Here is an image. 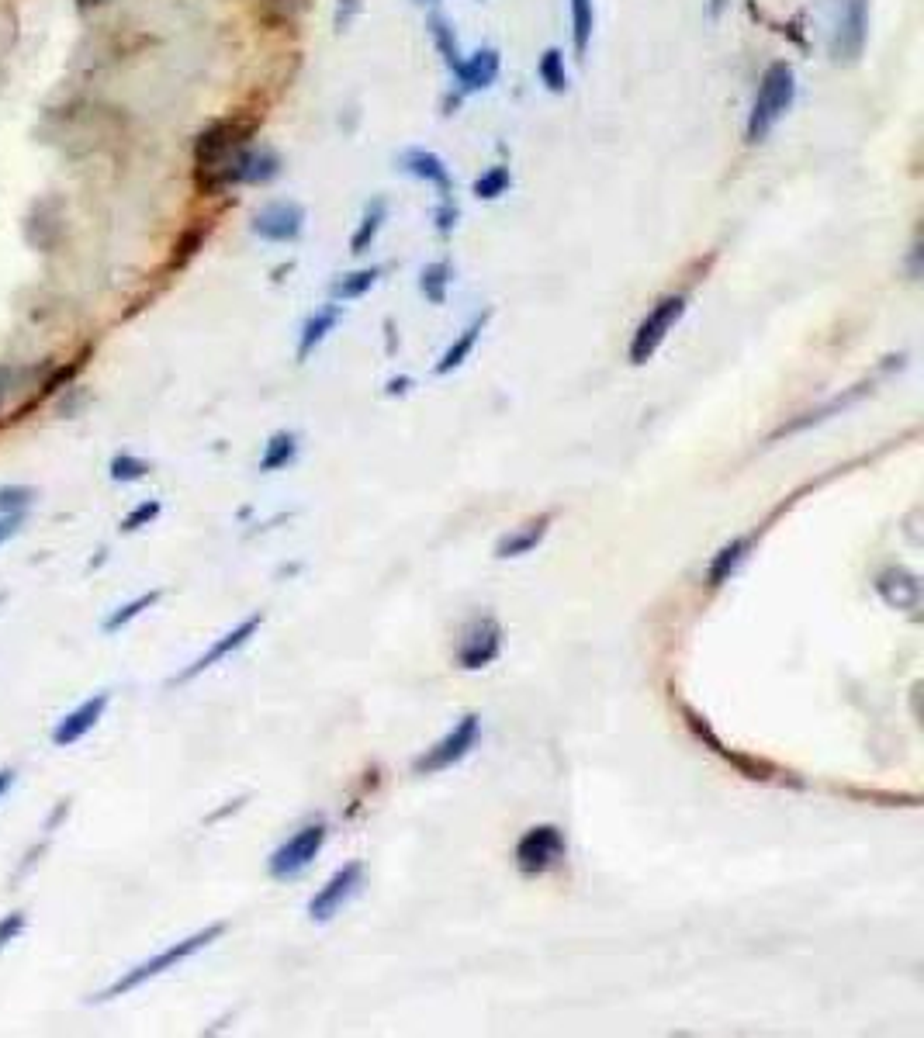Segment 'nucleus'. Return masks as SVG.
I'll use <instances>...</instances> for the list:
<instances>
[{"label":"nucleus","instance_id":"obj_13","mask_svg":"<svg viewBox=\"0 0 924 1038\" xmlns=\"http://www.w3.org/2000/svg\"><path fill=\"white\" fill-rule=\"evenodd\" d=\"M260 623H264V613H253V616H246V620L239 623V627H232L229 634L219 637V641H215L212 648H208L205 654H201V658L194 661V665H187L184 672L177 675V682H191L194 675L208 672V668H212V665H219L222 658H229L232 651H239L246 641H250L253 634H257V630H260Z\"/></svg>","mask_w":924,"mask_h":1038},{"label":"nucleus","instance_id":"obj_35","mask_svg":"<svg viewBox=\"0 0 924 1038\" xmlns=\"http://www.w3.org/2000/svg\"><path fill=\"white\" fill-rule=\"evenodd\" d=\"M25 921H28L25 910H11V914L0 917V949H7V945L25 931Z\"/></svg>","mask_w":924,"mask_h":1038},{"label":"nucleus","instance_id":"obj_40","mask_svg":"<svg viewBox=\"0 0 924 1038\" xmlns=\"http://www.w3.org/2000/svg\"><path fill=\"white\" fill-rule=\"evenodd\" d=\"M11 786H14V769H0V796H4Z\"/></svg>","mask_w":924,"mask_h":1038},{"label":"nucleus","instance_id":"obj_12","mask_svg":"<svg viewBox=\"0 0 924 1038\" xmlns=\"http://www.w3.org/2000/svg\"><path fill=\"white\" fill-rule=\"evenodd\" d=\"M250 229L253 236L267 239V243H291L305 229V208L298 201H274V205L260 208L253 215Z\"/></svg>","mask_w":924,"mask_h":1038},{"label":"nucleus","instance_id":"obj_19","mask_svg":"<svg viewBox=\"0 0 924 1038\" xmlns=\"http://www.w3.org/2000/svg\"><path fill=\"white\" fill-rule=\"evenodd\" d=\"M340 319H343V308L336 305V302L315 308V312L305 319L302 336H298V360H308V357H312V350H315V346H319L322 340H326L329 333H333L336 322H340Z\"/></svg>","mask_w":924,"mask_h":1038},{"label":"nucleus","instance_id":"obj_37","mask_svg":"<svg viewBox=\"0 0 924 1038\" xmlns=\"http://www.w3.org/2000/svg\"><path fill=\"white\" fill-rule=\"evenodd\" d=\"M73 374H77V364H70V367H63V371H59V374H52V378L42 385V395H49V391H56L59 385H63V381H70Z\"/></svg>","mask_w":924,"mask_h":1038},{"label":"nucleus","instance_id":"obj_2","mask_svg":"<svg viewBox=\"0 0 924 1038\" xmlns=\"http://www.w3.org/2000/svg\"><path fill=\"white\" fill-rule=\"evenodd\" d=\"M281 173V156L267 146H243L239 153H232L222 167L208 170L198 177V184L205 187L208 194L225 191V187H239V184H270V180Z\"/></svg>","mask_w":924,"mask_h":1038},{"label":"nucleus","instance_id":"obj_26","mask_svg":"<svg viewBox=\"0 0 924 1038\" xmlns=\"http://www.w3.org/2000/svg\"><path fill=\"white\" fill-rule=\"evenodd\" d=\"M592 28H596V7H592V0H572V45L578 59H585V52H589Z\"/></svg>","mask_w":924,"mask_h":1038},{"label":"nucleus","instance_id":"obj_11","mask_svg":"<svg viewBox=\"0 0 924 1038\" xmlns=\"http://www.w3.org/2000/svg\"><path fill=\"white\" fill-rule=\"evenodd\" d=\"M360 879H364V865L360 862H347L343 869H336L326 879V886L308 900V917L312 921H329L333 914H340V907L360 890Z\"/></svg>","mask_w":924,"mask_h":1038},{"label":"nucleus","instance_id":"obj_4","mask_svg":"<svg viewBox=\"0 0 924 1038\" xmlns=\"http://www.w3.org/2000/svg\"><path fill=\"white\" fill-rule=\"evenodd\" d=\"M253 132H257V122L253 118H222V122L208 125L205 132L194 139V170L208 173L215 167H222L232 153H239L243 146H250Z\"/></svg>","mask_w":924,"mask_h":1038},{"label":"nucleus","instance_id":"obj_31","mask_svg":"<svg viewBox=\"0 0 924 1038\" xmlns=\"http://www.w3.org/2000/svg\"><path fill=\"white\" fill-rule=\"evenodd\" d=\"M156 603H160V592H156V589H153V592H142L139 599H132V603H125L122 609H115V613H111L108 620H104V630H108V634H115V630H122L125 623H132L135 616L146 613V609L156 606Z\"/></svg>","mask_w":924,"mask_h":1038},{"label":"nucleus","instance_id":"obj_36","mask_svg":"<svg viewBox=\"0 0 924 1038\" xmlns=\"http://www.w3.org/2000/svg\"><path fill=\"white\" fill-rule=\"evenodd\" d=\"M457 215H461V212H457V205H454V201H450V198H443V201H440V208H437V232H440V236H450V232H454Z\"/></svg>","mask_w":924,"mask_h":1038},{"label":"nucleus","instance_id":"obj_22","mask_svg":"<svg viewBox=\"0 0 924 1038\" xmlns=\"http://www.w3.org/2000/svg\"><path fill=\"white\" fill-rule=\"evenodd\" d=\"M488 315H492V312H482V315H475V319H471V322H468V326H464V329H461V336H457V340H454V343H450V346H447V350H443V357L437 360V367H433V371H437V374H440V378H443V374H450V371H457V367H461V364H464V360H468V357H471V350H475L478 336H482V329H485Z\"/></svg>","mask_w":924,"mask_h":1038},{"label":"nucleus","instance_id":"obj_41","mask_svg":"<svg viewBox=\"0 0 924 1038\" xmlns=\"http://www.w3.org/2000/svg\"><path fill=\"white\" fill-rule=\"evenodd\" d=\"M727 7H731V0H710V18H713V21H717V18H720V14H724V11H727Z\"/></svg>","mask_w":924,"mask_h":1038},{"label":"nucleus","instance_id":"obj_20","mask_svg":"<svg viewBox=\"0 0 924 1038\" xmlns=\"http://www.w3.org/2000/svg\"><path fill=\"white\" fill-rule=\"evenodd\" d=\"M547 526H551V513L530 519V523H523L520 530L506 533V537L495 544V558H523V554H530L533 547L547 537Z\"/></svg>","mask_w":924,"mask_h":1038},{"label":"nucleus","instance_id":"obj_17","mask_svg":"<svg viewBox=\"0 0 924 1038\" xmlns=\"http://www.w3.org/2000/svg\"><path fill=\"white\" fill-rule=\"evenodd\" d=\"M876 592L886 606L893 609H918L921 606V582L918 575L904 568H886L876 575Z\"/></svg>","mask_w":924,"mask_h":1038},{"label":"nucleus","instance_id":"obj_8","mask_svg":"<svg viewBox=\"0 0 924 1038\" xmlns=\"http://www.w3.org/2000/svg\"><path fill=\"white\" fill-rule=\"evenodd\" d=\"M322 845H326V824H322V821L305 824L302 831H295L288 841H284L281 848H277L274 855H270V859H267V872H270L274 879H295V876H302L308 865L319 859Z\"/></svg>","mask_w":924,"mask_h":1038},{"label":"nucleus","instance_id":"obj_1","mask_svg":"<svg viewBox=\"0 0 924 1038\" xmlns=\"http://www.w3.org/2000/svg\"><path fill=\"white\" fill-rule=\"evenodd\" d=\"M793 97H796V73L786 59L772 63L769 70L762 73V84H758L755 104H751V115H748V142H765L769 132L779 125V118L793 108Z\"/></svg>","mask_w":924,"mask_h":1038},{"label":"nucleus","instance_id":"obj_25","mask_svg":"<svg viewBox=\"0 0 924 1038\" xmlns=\"http://www.w3.org/2000/svg\"><path fill=\"white\" fill-rule=\"evenodd\" d=\"M430 35H433V42H437V52H440L443 66L454 73L457 66H461L464 56H461V45H457L454 28H450V21L443 18V14H430Z\"/></svg>","mask_w":924,"mask_h":1038},{"label":"nucleus","instance_id":"obj_5","mask_svg":"<svg viewBox=\"0 0 924 1038\" xmlns=\"http://www.w3.org/2000/svg\"><path fill=\"white\" fill-rule=\"evenodd\" d=\"M686 315V295H665L651 305V312L641 319V326L634 329V340H630V364L641 367L648 364L658 353V346L668 340V333L675 329V322Z\"/></svg>","mask_w":924,"mask_h":1038},{"label":"nucleus","instance_id":"obj_33","mask_svg":"<svg viewBox=\"0 0 924 1038\" xmlns=\"http://www.w3.org/2000/svg\"><path fill=\"white\" fill-rule=\"evenodd\" d=\"M156 516H160V502H156V499L142 502V506H135V509H132V513H129V516H125V523H122V533H135V530H142V526H149V523H153V519H156Z\"/></svg>","mask_w":924,"mask_h":1038},{"label":"nucleus","instance_id":"obj_10","mask_svg":"<svg viewBox=\"0 0 924 1038\" xmlns=\"http://www.w3.org/2000/svg\"><path fill=\"white\" fill-rule=\"evenodd\" d=\"M502 651V627L495 616H478L461 637V648H457V665L478 672V668L492 665Z\"/></svg>","mask_w":924,"mask_h":1038},{"label":"nucleus","instance_id":"obj_32","mask_svg":"<svg viewBox=\"0 0 924 1038\" xmlns=\"http://www.w3.org/2000/svg\"><path fill=\"white\" fill-rule=\"evenodd\" d=\"M146 475H149V464L132 454H118L115 461H111V478L115 481H139Z\"/></svg>","mask_w":924,"mask_h":1038},{"label":"nucleus","instance_id":"obj_18","mask_svg":"<svg viewBox=\"0 0 924 1038\" xmlns=\"http://www.w3.org/2000/svg\"><path fill=\"white\" fill-rule=\"evenodd\" d=\"M398 167H402L405 173H412V177L426 180V184H433L437 191L443 194V198H450V173L447 167H443V160L437 153H430V149H405L402 160H398Z\"/></svg>","mask_w":924,"mask_h":1038},{"label":"nucleus","instance_id":"obj_30","mask_svg":"<svg viewBox=\"0 0 924 1038\" xmlns=\"http://www.w3.org/2000/svg\"><path fill=\"white\" fill-rule=\"evenodd\" d=\"M509 184H513V173H509L506 167H492V170H485L482 177L475 180V187H471V191H475L478 201H495V198H502V194L509 191Z\"/></svg>","mask_w":924,"mask_h":1038},{"label":"nucleus","instance_id":"obj_27","mask_svg":"<svg viewBox=\"0 0 924 1038\" xmlns=\"http://www.w3.org/2000/svg\"><path fill=\"white\" fill-rule=\"evenodd\" d=\"M298 457V436L295 433H274L267 440V450L260 457V471H281Z\"/></svg>","mask_w":924,"mask_h":1038},{"label":"nucleus","instance_id":"obj_23","mask_svg":"<svg viewBox=\"0 0 924 1038\" xmlns=\"http://www.w3.org/2000/svg\"><path fill=\"white\" fill-rule=\"evenodd\" d=\"M385 218H388V205H385V198H374L371 205H367L364 218H360L357 232H353V239H350V253H357V257H360V253H367V250H371V243H374V239H378V232H381V225H385Z\"/></svg>","mask_w":924,"mask_h":1038},{"label":"nucleus","instance_id":"obj_39","mask_svg":"<svg viewBox=\"0 0 924 1038\" xmlns=\"http://www.w3.org/2000/svg\"><path fill=\"white\" fill-rule=\"evenodd\" d=\"M11 378H14V367L11 364H0V402H4L7 388H11Z\"/></svg>","mask_w":924,"mask_h":1038},{"label":"nucleus","instance_id":"obj_3","mask_svg":"<svg viewBox=\"0 0 924 1038\" xmlns=\"http://www.w3.org/2000/svg\"><path fill=\"white\" fill-rule=\"evenodd\" d=\"M222 935H225V924H208V928H205V931H198V935L184 938V942H174V945H170V949H163L160 955H153V959H146V962H142V966L129 969V973H125L122 980H118V983H111L108 990H101V994H97V1000L122 997V994H129V990L142 987V983L156 980V976H160V973H167V969L180 966V962H184V959H191L194 952H201V949H205V945H212L215 938H222Z\"/></svg>","mask_w":924,"mask_h":1038},{"label":"nucleus","instance_id":"obj_9","mask_svg":"<svg viewBox=\"0 0 924 1038\" xmlns=\"http://www.w3.org/2000/svg\"><path fill=\"white\" fill-rule=\"evenodd\" d=\"M869 28V0H841V11L835 21V35H831V56L838 63H852L862 56Z\"/></svg>","mask_w":924,"mask_h":1038},{"label":"nucleus","instance_id":"obj_7","mask_svg":"<svg viewBox=\"0 0 924 1038\" xmlns=\"http://www.w3.org/2000/svg\"><path fill=\"white\" fill-rule=\"evenodd\" d=\"M568 855L565 831L558 824H537L516 841V869L523 876H544Z\"/></svg>","mask_w":924,"mask_h":1038},{"label":"nucleus","instance_id":"obj_15","mask_svg":"<svg viewBox=\"0 0 924 1038\" xmlns=\"http://www.w3.org/2000/svg\"><path fill=\"white\" fill-rule=\"evenodd\" d=\"M457 77V94H478V90H488L499 77V52L495 49H478L471 56L461 59V66L454 70Z\"/></svg>","mask_w":924,"mask_h":1038},{"label":"nucleus","instance_id":"obj_14","mask_svg":"<svg viewBox=\"0 0 924 1038\" xmlns=\"http://www.w3.org/2000/svg\"><path fill=\"white\" fill-rule=\"evenodd\" d=\"M108 703H111L108 692H97V696L84 699L77 710L66 713V717L59 720V727L52 731V744H56V748H70V744H77L80 737L94 731L97 720H101L104 710H108Z\"/></svg>","mask_w":924,"mask_h":1038},{"label":"nucleus","instance_id":"obj_16","mask_svg":"<svg viewBox=\"0 0 924 1038\" xmlns=\"http://www.w3.org/2000/svg\"><path fill=\"white\" fill-rule=\"evenodd\" d=\"M866 391H873V381H862V385L848 388L845 395H835V398H831V402L817 405V409H807V412H803V416H796V419H790V423H783L776 433H772V440H783V436H793V433L807 430V426H817V423H824V419L838 416V412H845L848 405H855V402H859V398L866 395Z\"/></svg>","mask_w":924,"mask_h":1038},{"label":"nucleus","instance_id":"obj_38","mask_svg":"<svg viewBox=\"0 0 924 1038\" xmlns=\"http://www.w3.org/2000/svg\"><path fill=\"white\" fill-rule=\"evenodd\" d=\"M18 526H21V513H11V516L0 519V544H4L7 537H14V533H18Z\"/></svg>","mask_w":924,"mask_h":1038},{"label":"nucleus","instance_id":"obj_34","mask_svg":"<svg viewBox=\"0 0 924 1038\" xmlns=\"http://www.w3.org/2000/svg\"><path fill=\"white\" fill-rule=\"evenodd\" d=\"M32 499V488H0V513H21L25 506H32Z\"/></svg>","mask_w":924,"mask_h":1038},{"label":"nucleus","instance_id":"obj_21","mask_svg":"<svg viewBox=\"0 0 924 1038\" xmlns=\"http://www.w3.org/2000/svg\"><path fill=\"white\" fill-rule=\"evenodd\" d=\"M751 544H755V537H734L731 544L720 547L710 561V571H706V585H710V589H720L724 582H731V575L741 568V561L748 558Z\"/></svg>","mask_w":924,"mask_h":1038},{"label":"nucleus","instance_id":"obj_42","mask_svg":"<svg viewBox=\"0 0 924 1038\" xmlns=\"http://www.w3.org/2000/svg\"><path fill=\"white\" fill-rule=\"evenodd\" d=\"M405 388H409V378H398L388 385V395H398V391H405Z\"/></svg>","mask_w":924,"mask_h":1038},{"label":"nucleus","instance_id":"obj_6","mask_svg":"<svg viewBox=\"0 0 924 1038\" xmlns=\"http://www.w3.org/2000/svg\"><path fill=\"white\" fill-rule=\"evenodd\" d=\"M478 737H482V720H478L475 713H468V717L457 720L433 748H426V755H419L412 769H416V776H437L443 769H454L457 762H464V758L471 755Z\"/></svg>","mask_w":924,"mask_h":1038},{"label":"nucleus","instance_id":"obj_43","mask_svg":"<svg viewBox=\"0 0 924 1038\" xmlns=\"http://www.w3.org/2000/svg\"><path fill=\"white\" fill-rule=\"evenodd\" d=\"M416 4H440V0H416Z\"/></svg>","mask_w":924,"mask_h":1038},{"label":"nucleus","instance_id":"obj_28","mask_svg":"<svg viewBox=\"0 0 924 1038\" xmlns=\"http://www.w3.org/2000/svg\"><path fill=\"white\" fill-rule=\"evenodd\" d=\"M537 77H540V84L551 90V94H565V90H568V70H565V56H561V49H547L544 56H540Z\"/></svg>","mask_w":924,"mask_h":1038},{"label":"nucleus","instance_id":"obj_29","mask_svg":"<svg viewBox=\"0 0 924 1038\" xmlns=\"http://www.w3.org/2000/svg\"><path fill=\"white\" fill-rule=\"evenodd\" d=\"M447 284H450V263L447 260L430 263V267H423V274H419V291H423L426 302H433V305H443V298H447Z\"/></svg>","mask_w":924,"mask_h":1038},{"label":"nucleus","instance_id":"obj_24","mask_svg":"<svg viewBox=\"0 0 924 1038\" xmlns=\"http://www.w3.org/2000/svg\"><path fill=\"white\" fill-rule=\"evenodd\" d=\"M381 277V267H364V270H353V274H343L340 281H333V288H329V295L336 298V302H353V298L367 295V291L378 284Z\"/></svg>","mask_w":924,"mask_h":1038}]
</instances>
